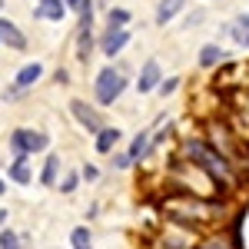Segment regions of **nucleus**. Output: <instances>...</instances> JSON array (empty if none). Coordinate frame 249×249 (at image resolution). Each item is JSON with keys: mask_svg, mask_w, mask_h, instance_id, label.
Returning <instances> with one entry per match:
<instances>
[{"mask_svg": "<svg viewBox=\"0 0 249 249\" xmlns=\"http://www.w3.org/2000/svg\"><path fill=\"white\" fill-rule=\"evenodd\" d=\"M77 183H80V173H67V176L60 179V193H63V196H70V193L77 190Z\"/></svg>", "mask_w": 249, "mask_h": 249, "instance_id": "22", "label": "nucleus"}, {"mask_svg": "<svg viewBox=\"0 0 249 249\" xmlns=\"http://www.w3.org/2000/svg\"><path fill=\"white\" fill-rule=\"evenodd\" d=\"M130 43V30L126 27H120V30H107L103 34V40H100V50L107 53V57H116L123 47Z\"/></svg>", "mask_w": 249, "mask_h": 249, "instance_id": "6", "label": "nucleus"}, {"mask_svg": "<svg viewBox=\"0 0 249 249\" xmlns=\"http://www.w3.org/2000/svg\"><path fill=\"white\" fill-rule=\"evenodd\" d=\"M150 130H143V133L133 136V143H130V150H126V156H130V163H140V160H146L150 156Z\"/></svg>", "mask_w": 249, "mask_h": 249, "instance_id": "10", "label": "nucleus"}, {"mask_svg": "<svg viewBox=\"0 0 249 249\" xmlns=\"http://www.w3.org/2000/svg\"><path fill=\"white\" fill-rule=\"evenodd\" d=\"M3 193H7V183H3V179H0V196H3Z\"/></svg>", "mask_w": 249, "mask_h": 249, "instance_id": "29", "label": "nucleus"}, {"mask_svg": "<svg viewBox=\"0 0 249 249\" xmlns=\"http://www.w3.org/2000/svg\"><path fill=\"white\" fill-rule=\"evenodd\" d=\"M123 90H126V77H123V70H116V67H103V70L96 73L93 93H96V103H100V107H113Z\"/></svg>", "mask_w": 249, "mask_h": 249, "instance_id": "2", "label": "nucleus"}, {"mask_svg": "<svg viewBox=\"0 0 249 249\" xmlns=\"http://www.w3.org/2000/svg\"><path fill=\"white\" fill-rule=\"evenodd\" d=\"M70 113L77 116V123L83 126V130H87V133H93V136H96L100 130H103V116L96 113L90 103H83V100H70Z\"/></svg>", "mask_w": 249, "mask_h": 249, "instance_id": "4", "label": "nucleus"}, {"mask_svg": "<svg viewBox=\"0 0 249 249\" xmlns=\"http://www.w3.org/2000/svg\"><path fill=\"white\" fill-rule=\"evenodd\" d=\"M0 43L14 47V50H27V37L20 34V27L14 20H3V17H0Z\"/></svg>", "mask_w": 249, "mask_h": 249, "instance_id": "7", "label": "nucleus"}, {"mask_svg": "<svg viewBox=\"0 0 249 249\" xmlns=\"http://www.w3.org/2000/svg\"><path fill=\"white\" fill-rule=\"evenodd\" d=\"M3 223H7V210H0V226H3Z\"/></svg>", "mask_w": 249, "mask_h": 249, "instance_id": "28", "label": "nucleus"}, {"mask_svg": "<svg viewBox=\"0 0 249 249\" xmlns=\"http://www.w3.org/2000/svg\"><path fill=\"white\" fill-rule=\"evenodd\" d=\"M226 60V50L219 47V43H206L203 50H199V67H219Z\"/></svg>", "mask_w": 249, "mask_h": 249, "instance_id": "13", "label": "nucleus"}, {"mask_svg": "<svg viewBox=\"0 0 249 249\" xmlns=\"http://www.w3.org/2000/svg\"><path fill=\"white\" fill-rule=\"evenodd\" d=\"M17 96H23V90H20V87H10V90H3V100H17Z\"/></svg>", "mask_w": 249, "mask_h": 249, "instance_id": "26", "label": "nucleus"}, {"mask_svg": "<svg viewBox=\"0 0 249 249\" xmlns=\"http://www.w3.org/2000/svg\"><path fill=\"white\" fill-rule=\"evenodd\" d=\"M183 3H186V0H160V7H156V23L166 27V23L183 10Z\"/></svg>", "mask_w": 249, "mask_h": 249, "instance_id": "11", "label": "nucleus"}, {"mask_svg": "<svg viewBox=\"0 0 249 249\" xmlns=\"http://www.w3.org/2000/svg\"><path fill=\"white\" fill-rule=\"evenodd\" d=\"M176 87H179V77H170V80H160L156 90H160L163 96H170V93H176Z\"/></svg>", "mask_w": 249, "mask_h": 249, "instance_id": "23", "label": "nucleus"}, {"mask_svg": "<svg viewBox=\"0 0 249 249\" xmlns=\"http://www.w3.org/2000/svg\"><path fill=\"white\" fill-rule=\"evenodd\" d=\"M40 77H43V63H37V60H34V63H27V67H20V70H17L14 87H20V90H30V87H34Z\"/></svg>", "mask_w": 249, "mask_h": 249, "instance_id": "8", "label": "nucleus"}, {"mask_svg": "<svg viewBox=\"0 0 249 249\" xmlns=\"http://www.w3.org/2000/svg\"><path fill=\"white\" fill-rule=\"evenodd\" d=\"M57 170H60V156L50 153L47 163H43V173H40V183H43V186H57Z\"/></svg>", "mask_w": 249, "mask_h": 249, "instance_id": "16", "label": "nucleus"}, {"mask_svg": "<svg viewBox=\"0 0 249 249\" xmlns=\"http://www.w3.org/2000/svg\"><path fill=\"white\" fill-rule=\"evenodd\" d=\"M23 243H20V236L14 230H0V249H20Z\"/></svg>", "mask_w": 249, "mask_h": 249, "instance_id": "21", "label": "nucleus"}, {"mask_svg": "<svg viewBox=\"0 0 249 249\" xmlns=\"http://www.w3.org/2000/svg\"><path fill=\"white\" fill-rule=\"evenodd\" d=\"M160 80H163L160 63H156V60H146V63H143V70H140V77H136V90H140V93H150V90L160 87Z\"/></svg>", "mask_w": 249, "mask_h": 249, "instance_id": "5", "label": "nucleus"}, {"mask_svg": "<svg viewBox=\"0 0 249 249\" xmlns=\"http://www.w3.org/2000/svg\"><path fill=\"white\" fill-rule=\"evenodd\" d=\"M120 130H116V126H103V130H100V133H96V150H100V153H113V146L116 143H120Z\"/></svg>", "mask_w": 249, "mask_h": 249, "instance_id": "12", "label": "nucleus"}, {"mask_svg": "<svg viewBox=\"0 0 249 249\" xmlns=\"http://www.w3.org/2000/svg\"><path fill=\"white\" fill-rule=\"evenodd\" d=\"M90 53H93V30H90V27H80V34H77V60L87 63Z\"/></svg>", "mask_w": 249, "mask_h": 249, "instance_id": "14", "label": "nucleus"}, {"mask_svg": "<svg viewBox=\"0 0 249 249\" xmlns=\"http://www.w3.org/2000/svg\"><path fill=\"white\" fill-rule=\"evenodd\" d=\"M63 7H73V10H80V7H83V0H63Z\"/></svg>", "mask_w": 249, "mask_h": 249, "instance_id": "27", "label": "nucleus"}, {"mask_svg": "<svg viewBox=\"0 0 249 249\" xmlns=\"http://www.w3.org/2000/svg\"><path fill=\"white\" fill-rule=\"evenodd\" d=\"M196 249H239L232 239H226V236H213V239H203Z\"/></svg>", "mask_w": 249, "mask_h": 249, "instance_id": "20", "label": "nucleus"}, {"mask_svg": "<svg viewBox=\"0 0 249 249\" xmlns=\"http://www.w3.org/2000/svg\"><path fill=\"white\" fill-rule=\"evenodd\" d=\"M183 160L199 166L219 186V193H226L232 186V163L223 153H216L206 140H183Z\"/></svg>", "mask_w": 249, "mask_h": 249, "instance_id": "1", "label": "nucleus"}, {"mask_svg": "<svg viewBox=\"0 0 249 249\" xmlns=\"http://www.w3.org/2000/svg\"><path fill=\"white\" fill-rule=\"evenodd\" d=\"M130 166V156L126 153H113V170H126Z\"/></svg>", "mask_w": 249, "mask_h": 249, "instance_id": "24", "label": "nucleus"}, {"mask_svg": "<svg viewBox=\"0 0 249 249\" xmlns=\"http://www.w3.org/2000/svg\"><path fill=\"white\" fill-rule=\"evenodd\" d=\"M130 23V10H123V7H113L110 14H107V30H120V27H126Z\"/></svg>", "mask_w": 249, "mask_h": 249, "instance_id": "19", "label": "nucleus"}, {"mask_svg": "<svg viewBox=\"0 0 249 249\" xmlns=\"http://www.w3.org/2000/svg\"><path fill=\"white\" fill-rule=\"evenodd\" d=\"M0 10H3V0H0Z\"/></svg>", "mask_w": 249, "mask_h": 249, "instance_id": "30", "label": "nucleus"}, {"mask_svg": "<svg viewBox=\"0 0 249 249\" xmlns=\"http://www.w3.org/2000/svg\"><path fill=\"white\" fill-rule=\"evenodd\" d=\"M70 246L73 249H93V236L87 226H77V230L70 232Z\"/></svg>", "mask_w": 249, "mask_h": 249, "instance_id": "18", "label": "nucleus"}, {"mask_svg": "<svg viewBox=\"0 0 249 249\" xmlns=\"http://www.w3.org/2000/svg\"><path fill=\"white\" fill-rule=\"evenodd\" d=\"M47 133H40V130H14L10 133V150L14 156H30V153H43L47 150Z\"/></svg>", "mask_w": 249, "mask_h": 249, "instance_id": "3", "label": "nucleus"}, {"mask_svg": "<svg viewBox=\"0 0 249 249\" xmlns=\"http://www.w3.org/2000/svg\"><path fill=\"white\" fill-rule=\"evenodd\" d=\"M230 34L236 37V43H243V47H249V14H243V17H236V23L230 27Z\"/></svg>", "mask_w": 249, "mask_h": 249, "instance_id": "17", "label": "nucleus"}, {"mask_svg": "<svg viewBox=\"0 0 249 249\" xmlns=\"http://www.w3.org/2000/svg\"><path fill=\"white\" fill-rule=\"evenodd\" d=\"M10 179L20 183V186H27L34 176H30V166H27V156H17L14 163H10Z\"/></svg>", "mask_w": 249, "mask_h": 249, "instance_id": "15", "label": "nucleus"}, {"mask_svg": "<svg viewBox=\"0 0 249 249\" xmlns=\"http://www.w3.org/2000/svg\"><path fill=\"white\" fill-rule=\"evenodd\" d=\"M80 176H83V179H87V183H93L96 176H100V170H96V166H90V163H87V166H83V173H80Z\"/></svg>", "mask_w": 249, "mask_h": 249, "instance_id": "25", "label": "nucleus"}, {"mask_svg": "<svg viewBox=\"0 0 249 249\" xmlns=\"http://www.w3.org/2000/svg\"><path fill=\"white\" fill-rule=\"evenodd\" d=\"M63 14H67V7H63V0H40L37 10H34V17L40 20H63Z\"/></svg>", "mask_w": 249, "mask_h": 249, "instance_id": "9", "label": "nucleus"}]
</instances>
